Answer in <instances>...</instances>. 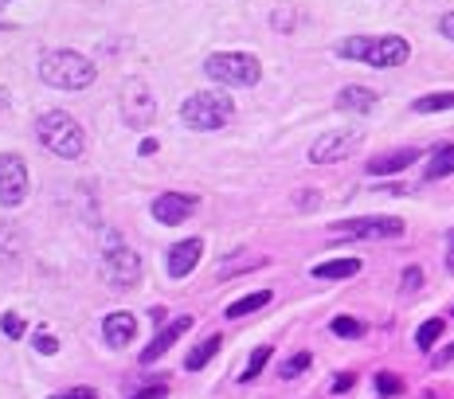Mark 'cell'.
Returning <instances> with one entry per match:
<instances>
[{
	"instance_id": "obj_33",
	"label": "cell",
	"mask_w": 454,
	"mask_h": 399,
	"mask_svg": "<svg viewBox=\"0 0 454 399\" xmlns=\"http://www.w3.org/2000/svg\"><path fill=\"white\" fill-rule=\"evenodd\" d=\"M439 32L447 35V40H454V12H447V16L439 20Z\"/></svg>"
},
{
	"instance_id": "obj_29",
	"label": "cell",
	"mask_w": 454,
	"mask_h": 399,
	"mask_svg": "<svg viewBox=\"0 0 454 399\" xmlns=\"http://www.w3.org/2000/svg\"><path fill=\"white\" fill-rule=\"evenodd\" d=\"M403 293H415V290H419L423 286V270H419V266H403Z\"/></svg>"
},
{
	"instance_id": "obj_12",
	"label": "cell",
	"mask_w": 454,
	"mask_h": 399,
	"mask_svg": "<svg viewBox=\"0 0 454 399\" xmlns=\"http://www.w3.org/2000/svg\"><path fill=\"white\" fill-rule=\"evenodd\" d=\"M188 329H192V317H188V313H181V317H173L165 329H157V337L149 340V348H141V364H157V360L165 356L168 348H173Z\"/></svg>"
},
{
	"instance_id": "obj_3",
	"label": "cell",
	"mask_w": 454,
	"mask_h": 399,
	"mask_svg": "<svg viewBox=\"0 0 454 399\" xmlns=\"http://www.w3.org/2000/svg\"><path fill=\"white\" fill-rule=\"evenodd\" d=\"M35 137H40L43 145L51 149L55 157H63V160L82 157V149H87V133H82V126L71 118L67 110L40 113V118H35Z\"/></svg>"
},
{
	"instance_id": "obj_10",
	"label": "cell",
	"mask_w": 454,
	"mask_h": 399,
	"mask_svg": "<svg viewBox=\"0 0 454 399\" xmlns=\"http://www.w3.org/2000/svg\"><path fill=\"white\" fill-rule=\"evenodd\" d=\"M27 200V165L20 153L0 157V207H20Z\"/></svg>"
},
{
	"instance_id": "obj_1",
	"label": "cell",
	"mask_w": 454,
	"mask_h": 399,
	"mask_svg": "<svg viewBox=\"0 0 454 399\" xmlns=\"http://www.w3.org/2000/svg\"><path fill=\"white\" fill-rule=\"evenodd\" d=\"M340 59H356L368 63L376 71H387V66H403L411 55V47L403 35H348V40L337 43Z\"/></svg>"
},
{
	"instance_id": "obj_19",
	"label": "cell",
	"mask_w": 454,
	"mask_h": 399,
	"mask_svg": "<svg viewBox=\"0 0 454 399\" xmlns=\"http://www.w3.org/2000/svg\"><path fill=\"white\" fill-rule=\"evenodd\" d=\"M270 298H274L270 290H254V293H247V298L231 301V306H227V317H247V313L262 309V306H270Z\"/></svg>"
},
{
	"instance_id": "obj_6",
	"label": "cell",
	"mask_w": 454,
	"mask_h": 399,
	"mask_svg": "<svg viewBox=\"0 0 454 399\" xmlns=\"http://www.w3.org/2000/svg\"><path fill=\"white\" fill-rule=\"evenodd\" d=\"M204 74L220 87H254L262 79V63L247 51H215L204 59Z\"/></svg>"
},
{
	"instance_id": "obj_4",
	"label": "cell",
	"mask_w": 454,
	"mask_h": 399,
	"mask_svg": "<svg viewBox=\"0 0 454 399\" xmlns=\"http://www.w3.org/2000/svg\"><path fill=\"white\" fill-rule=\"evenodd\" d=\"M102 274H106V282L114 290H134L141 282V254L121 239L114 227L102 231Z\"/></svg>"
},
{
	"instance_id": "obj_34",
	"label": "cell",
	"mask_w": 454,
	"mask_h": 399,
	"mask_svg": "<svg viewBox=\"0 0 454 399\" xmlns=\"http://www.w3.org/2000/svg\"><path fill=\"white\" fill-rule=\"evenodd\" d=\"M321 196H314V188H306V196H298V207H317Z\"/></svg>"
},
{
	"instance_id": "obj_25",
	"label": "cell",
	"mask_w": 454,
	"mask_h": 399,
	"mask_svg": "<svg viewBox=\"0 0 454 399\" xmlns=\"http://www.w3.org/2000/svg\"><path fill=\"white\" fill-rule=\"evenodd\" d=\"M333 332H337V337L356 340V337H364V325L356 317H333Z\"/></svg>"
},
{
	"instance_id": "obj_38",
	"label": "cell",
	"mask_w": 454,
	"mask_h": 399,
	"mask_svg": "<svg viewBox=\"0 0 454 399\" xmlns=\"http://www.w3.org/2000/svg\"><path fill=\"white\" fill-rule=\"evenodd\" d=\"M450 360H454V345L447 348V353H439V356H434V364H439V368H442V364H450Z\"/></svg>"
},
{
	"instance_id": "obj_13",
	"label": "cell",
	"mask_w": 454,
	"mask_h": 399,
	"mask_svg": "<svg viewBox=\"0 0 454 399\" xmlns=\"http://www.w3.org/2000/svg\"><path fill=\"white\" fill-rule=\"evenodd\" d=\"M200 254H204V239H181V243H173V246H168V254H165L168 278H188V274L196 270V262H200Z\"/></svg>"
},
{
	"instance_id": "obj_36",
	"label": "cell",
	"mask_w": 454,
	"mask_h": 399,
	"mask_svg": "<svg viewBox=\"0 0 454 399\" xmlns=\"http://www.w3.org/2000/svg\"><path fill=\"white\" fill-rule=\"evenodd\" d=\"M137 153H141V157H153V153H157V141H153V137H145V141L137 145Z\"/></svg>"
},
{
	"instance_id": "obj_31",
	"label": "cell",
	"mask_w": 454,
	"mask_h": 399,
	"mask_svg": "<svg viewBox=\"0 0 454 399\" xmlns=\"http://www.w3.org/2000/svg\"><path fill=\"white\" fill-rule=\"evenodd\" d=\"M353 384H356V376L353 372H340L333 379V395H345V392H353Z\"/></svg>"
},
{
	"instance_id": "obj_20",
	"label": "cell",
	"mask_w": 454,
	"mask_h": 399,
	"mask_svg": "<svg viewBox=\"0 0 454 399\" xmlns=\"http://www.w3.org/2000/svg\"><path fill=\"white\" fill-rule=\"evenodd\" d=\"M415 113H439V110H454V90H434V94H423V98L411 102Z\"/></svg>"
},
{
	"instance_id": "obj_27",
	"label": "cell",
	"mask_w": 454,
	"mask_h": 399,
	"mask_svg": "<svg viewBox=\"0 0 454 399\" xmlns=\"http://www.w3.org/2000/svg\"><path fill=\"white\" fill-rule=\"evenodd\" d=\"M165 395H168V384H165V379H149V384H141L129 399H165Z\"/></svg>"
},
{
	"instance_id": "obj_17",
	"label": "cell",
	"mask_w": 454,
	"mask_h": 399,
	"mask_svg": "<svg viewBox=\"0 0 454 399\" xmlns=\"http://www.w3.org/2000/svg\"><path fill=\"white\" fill-rule=\"evenodd\" d=\"M361 259H329V262H317L314 270V278H321V282H337V278H353V274H361Z\"/></svg>"
},
{
	"instance_id": "obj_22",
	"label": "cell",
	"mask_w": 454,
	"mask_h": 399,
	"mask_svg": "<svg viewBox=\"0 0 454 399\" xmlns=\"http://www.w3.org/2000/svg\"><path fill=\"white\" fill-rule=\"evenodd\" d=\"M442 329H447V321L442 317H431V321H423L419 332H415V345L419 348H434V340L442 337Z\"/></svg>"
},
{
	"instance_id": "obj_28",
	"label": "cell",
	"mask_w": 454,
	"mask_h": 399,
	"mask_svg": "<svg viewBox=\"0 0 454 399\" xmlns=\"http://www.w3.org/2000/svg\"><path fill=\"white\" fill-rule=\"evenodd\" d=\"M0 329H4V337L20 340L24 337V317L20 313H4V317H0Z\"/></svg>"
},
{
	"instance_id": "obj_9",
	"label": "cell",
	"mask_w": 454,
	"mask_h": 399,
	"mask_svg": "<svg viewBox=\"0 0 454 399\" xmlns=\"http://www.w3.org/2000/svg\"><path fill=\"white\" fill-rule=\"evenodd\" d=\"M121 118H126L134 129H149V126H153L157 102H153V94H149V87L141 79H129L126 90H121Z\"/></svg>"
},
{
	"instance_id": "obj_2",
	"label": "cell",
	"mask_w": 454,
	"mask_h": 399,
	"mask_svg": "<svg viewBox=\"0 0 454 399\" xmlns=\"http://www.w3.org/2000/svg\"><path fill=\"white\" fill-rule=\"evenodd\" d=\"M40 79L55 90H82L98 79V66H94L87 55L67 51V47H55L40 59Z\"/></svg>"
},
{
	"instance_id": "obj_5",
	"label": "cell",
	"mask_w": 454,
	"mask_h": 399,
	"mask_svg": "<svg viewBox=\"0 0 454 399\" xmlns=\"http://www.w3.org/2000/svg\"><path fill=\"white\" fill-rule=\"evenodd\" d=\"M231 118H235V102L220 90H196L181 102V121L188 129L212 133V129H223Z\"/></svg>"
},
{
	"instance_id": "obj_30",
	"label": "cell",
	"mask_w": 454,
	"mask_h": 399,
	"mask_svg": "<svg viewBox=\"0 0 454 399\" xmlns=\"http://www.w3.org/2000/svg\"><path fill=\"white\" fill-rule=\"evenodd\" d=\"M35 348H40L43 356H55V353H59V340H55L51 332H40V340H35Z\"/></svg>"
},
{
	"instance_id": "obj_37",
	"label": "cell",
	"mask_w": 454,
	"mask_h": 399,
	"mask_svg": "<svg viewBox=\"0 0 454 399\" xmlns=\"http://www.w3.org/2000/svg\"><path fill=\"white\" fill-rule=\"evenodd\" d=\"M447 270L454 274V231L447 235Z\"/></svg>"
},
{
	"instance_id": "obj_15",
	"label": "cell",
	"mask_w": 454,
	"mask_h": 399,
	"mask_svg": "<svg viewBox=\"0 0 454 399\" xmlns=\"http://www.w3.org/2000/svg\"><path fill=\"white\" fill-rule=\"evenodd\" d=\"M419 160V149H395V153H380L376 160H368V173L372 176H387V173H403V168Z\"/></svg>"
},
{
	"instance_id": "obj_24",
	"label": "cell",
	"mask_w": 454,
	"mask_h": 399,
	"mask_svg": "<svg viewBox=\"0 0 454 399\" xmlns=\"http://www.w3.org/2000/svg\"><path fill=\"white\" fill-rule=\"evenodd\" d=\"M314 364V356L309 353H294L290 360H282V368H278V379H294V376H301L306 368Z\"/></svg>"
},
{
	"instance_id": "obj_14",
	"label": "cell",
	"mask_w": 454,
	"mask_h": 399,
	"mask_svg": "<svg viewBox=\"0 0 454 399\" xmlns=\"http://www.w3.org/2000/svg\"><path fill=\"white\" fill-rule=\"evenodd\" d=\"M137 337V317L126 309H114L106 321H102V340H106L110 348H126L129 340Z\"/></svg>"
},
{
	"instance_id": "obj_7",
	"label": "cell",
	"mask_w": 454,
	"mask_h": 399,
	"mask_svg": "<svg viewBox=\"0 0 454 399\" xmlns=\"http://www.w3.org/2000/svg\"><path fill=\"white\" fill-rule=\"evenodd\" d=\"M333 235H348V239H400L403 220H395V215H361V220L333 223Z\"/></svg>"
},
{
	"instance_id": "obj_11",
	"label": "cell",
	"mask_w": 454,
	"mask_h": 399,
	"mask_svg": "<svg viewBox=\"0 0 454 399\" xmlns=\"http://www.w3.org/2000/svg\"><path fill=\"white\" fill-rule=\"evenodd\" d=\"M200 207V196H188V192H160L157 200H153V220L157 223H165V227H176V223H184L188 215Z\"/></svg>"
},
{
	"instance_id": "obj_26",
	"label": "cell",
	"mask_w": 454,
	"mask_h": 399,
	"mask_svg": "<svg viewBox=\"0 0 454 399\" xmlns=\"http://www.w3.org/2000/svg\"><path fill=\"white\" fill-rule=\"evenodd\" d=\"M376 392H380V395H400L403 392V379L395 372H376Z\"/></svg>"
},
{
	"instance_id": "obj_23",
	"label": "cell",
	"mask_w": 454,
	"mask_h": 399,
	"mask_svg": "<svg viewBox=\"0 0 454 399\" xmlns=\"http://www.w3.org/2000/svg\"><path fill=\"white\" fill-rule=\"evenodd\" d=\"M267 360H270V345L254 348L251 360H247V368H243V376H239V384H251V379H259V372L267 368Z\"/></svg>"
},
{
	"instance_id": "obj_18",
	"label": "cell",
	"mask_w": 454,
	"mask_h": 399,
	"mask_svg": "<svg viewBox=\"0 0 454 399\" xmlns=\"http://www.w3.org/2000/svg\"><path fill=\"white\" fill-rule=\"evenodd\" d=\"M450 173H454V145H439L431 153L427 168H423V176H427V180H442V176H450Z\"/></svg>"
},
{
	"instance_id": "obj_16",
	"label": "cell",
	"mask_w": 454,
	"mask_h": 399,
	"mask_svg": "<svg viewBox=\"0 0 454 399\" xmlns=\"http://www.w3.org/2000/svg\"><path fill=\"white\" fill-rule=\"evenodd\" d=\"M337 110H348V113H368V110H376V90H368V87H340Z\"/></svg>"
},
{
	"instance_id": "obj_21",
	"label": "cell",
	"mask_w": 454,
	"mask_h": 399,
	"mask_svg": "<svg viewBox=\"0 0 454 399\" xmlns=\"http://www.w3.org/2000/svg\"><path fill=\"white\" fill-rule=\"evenodd\" d=\"M220 345H223V340H220V337H207V340H204V345H196V348H192V353H188V356H184V368H188V372H200V368L207 364V360H212L215 353H220Z\"/></svg>"
},
{
	"instance_id": "obj_35",
	"label": "cell",
	"mask_w": 454,
	"mask_h": 399,
	"mask_svg": "<svg viewBox=\"0 0 454 399\" xmlns=\"http://www.w3.org/2000/svg\"><path fill=\"white\" fill-rule=\"evenodd\" d=\"M298 16H290V12H274V27H294Z\"/></svg>"
},
{
	"instance_id": "obj_8",
	"label": "cell",
	"mask_w": 454,
	"mask_h": 399,
	"mask_svg": "<svg viewBox=\"0 0 454 399\" xmlns=\"http://www.w3.org/2000/svg\"><path fill=\"white\" fill-rule=\"evenodd\" d=\"M364 141L361 129H329L325 137H317L314 145H309V160L314 165H333V160H345L348 153H356Z\"/></svg>"
},
{
	"instance_id": "obj_32",
	"label": "cell",
	"mask_w": 454,
	"mask_h": 399,
	"mask_svg": "<svg viewBox=\"0 0 454 399\" xmlns=\"http://www.w3.org/2000/svg\"><path fill=\"white\" fill-rule=\"evenodd\" d=\"M51 399H98V392H90V387H71V392H59Z\"/></svg>"
}]
</instances>
